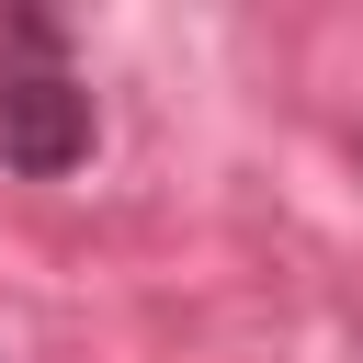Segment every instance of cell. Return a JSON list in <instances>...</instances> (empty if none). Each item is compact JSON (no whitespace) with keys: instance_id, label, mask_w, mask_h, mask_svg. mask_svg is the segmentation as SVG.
<instances>
[{"instance_id":"6da1fadb","label":"cell","mask_w":363,"mask_h":363,"mask_svg":"<svg viewBox=\"0 0 363 363\" xmlns=\"http://www.w3.org/2000/svg\"><path fill=\"white\" fill-rule=\"evenodd\" d=\"M79 159H91V91L68 79L57 34L23 11V23L0 34V170L57 182V170H79Z\"/></svg>"}]
</instances>
